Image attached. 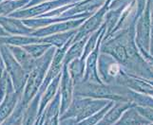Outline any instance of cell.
Instances as JSON below:
<instances>
[{
    "instance_id": "8",
    "label": "cell",
    "mask_w": 153,
    "mask_h": 125,
    "mask_svg": "<svg viewBox=\"0 0 153 125\" xmlns=\"http://www.w3.org/2000/svg\"><path fill=\"white\" fill-rule=\"evenodd\" d=\"M22 96V91L14 90L13 92H8L6 96L0 102V124H2L10 113L13 111L19 100Z\"/></svg>"
},
{
    "instance_id": "17",
    "label": "cell",
    "mask_w": 153,
    "mask_h": 125,
    "mask_svg": "<svg viewBox=\"0 0 153 125\" xmlns=\"http://www.w3.org/2000/svg\"><path fill=\"white\" fill-rule=\"evenodd\" d=\"M26 104L23 103V101H21V99L19 100L18 103L16 104V106L14 107L13 111L10 113V116L5 119L2 125H13V124H22L23 122V117H24V112L26 109Z\"/></svg>"
},
{
    "instance_id": "1",
    "label": "cell",
    "mask_w": 153,
    "mask_h": 125,
    "mask_svg": "<svg viewBox=\"0 0 153 125\" xmlns=\"http://www.w3.org/2000/svg\"><path fill=\"white\" fill-rule=\"evenodd\" d=\"M55 49V46H51L41 57L34 60L33 67L29 72L27 81H26L25 86L22 91V96H21V101L26 105L37 93L41 83L46 76V73L51 65V59Z\"/></svg>"
},
{
    "instance_id": "10",
    "label": "cell",
    "mask_w": 153,
    "mask_h": 125,
    "mask_svg": "<svg viewBox=\"0 0 153 125\" xmlns=\"http://www.w3.org/2000/svg\"><path fill=\"white\" fill-rule=\"evenodd\" d=\"M9 49L12 52V54L15 58L20 65L27 71L28 73L31 70L34 65V58H33L22 46H8Z\"/></svg>"
},
{
    "instance_id": "23",
    "label": "cell",
    "mask_w": 153,
    "mask_h": 125,
    "mask_svg": "<svg viewBox=\"0 0 153 125\" xmlns=\"http://www.w3.org/2000/svg\"><path fill=\"white\" fill-rule=\"evenodd\" d=\"M6 70V68H5V64H4V60L2 58V55L1 53H0V77H1V75L3 74V72Z\"/></svg>"
},
{
    "instance_id": "6",
    "label": "cell",
    "mask_w": 153,
    "mask_h": 125,
    "mask_svg": "<svg viewBox=\"0 0 153 125\" xmlns=\"http://www.w3.org/2000/svg\"><path fill=\"white\" fill-rule=\"evenodd\" d=\"M61 110V98L60 93L57 91L54 98L47 104L44 111L42 112L36 124L39 125H56L59 124V117Z\"/></svg>"
},
{
    "instance_id": "11",
    "label": "cell",
    "mask_w": 153,
    "mask_h": 125,
    "mask_svg": "<svg viewBox=\"0 0 153 125\" xmlns=\"http://www.w3.org/2000/svg\"><path fill=\"white\" fill-rule=\"evenodd\" d=\"M41 38L31 35H8L0 36V45L24 46L33 43H40Z\"/></svg>"
},
{
    "instance_id": "15",
    "label": "cell",
    "mask_w": 153,
    "mask_h": 125,
    "mask_svg": "<svg viewBox=\"0 0 153 125\" xmlns=\"http://www.w3.org/2000/svg\"><path fill=\"white\" fill-rule=\"evenodd\" d=\"M88 37H84V38L78 40L76 42H73V43L71 44V46H68V49L65 54V58H64L63 64L68 65V62H71L72 60L77 59V58H81L83 51H84V46H85Z\"/></svg>"
},
{
    "instance_id": "14",
    "label": "cell",
    "mask_w": 153,
    "mask_h": 125,
    "mask_svg": "<svg viewBox=\"0 0 153 125\" xmlns=\"http://www.w3.org/2000/svg\"><path fill=\"white\" fill-rule=\"evenodd\" d=\"M68 71L70 74L73 85L83 81L84 74H85V60L81 58H77L72 60L67 65Z\"/></svg>"
},
{
    "instance_id": "22",
    "label": "cell",
    "mask_w": 153,
    "mask_h": 125,
    "mask_svg": "<svg viewBox=\"0 0 153 125\" xmlns=\"http://www.w3.org/2000/svg\"><path fill=\"white\" fill-rule=\"evenodd\" d=\"M45 1H49V0H30L29 3L26 5L24 8H28V7H31V6H34V5H37L40 4L42 2H45Z\"/></svg>"
},
{
    "instance_id": "19",
    "label": "cell",
    "mask_w": 153,
    "mask_h": 125,
    "mask_svg": "<svg viewBox=\"0 0 153 125\" xmlns=\"http://www.w3.org/2000/svg\"><path fill=\"white\" fill-rule=\"evenodd\" d=\"M51 46L50 44L41 43L40 42V43H33V44L26 45V46H22V48L27 51L33 58L36 59L43 55Z\"/></svg>"
},
{
    "instance_id": "21",
    "label": "cell",
    "mask_w": 153,
    "mask_h": 125,
    "mask_svg": "<svg viewBox=\"0 0 153 125\" xmlns=\"http://www.w3.org/2000/svg\"><path fill=\"white\" fill-rule=\"evenodd\" d=\"M105 72L107 73V75L109 77H115L119 74L120 72V66L116 62H109L105 65Z\"/></svg>"
},
{
    "instance_id": "4",
    "label": "cell",
    "mask_w": 153,
    "mask_h": 125,
    "mask_svg": "<svg viewBox=\"0 0 153 125\" xmlns=\"http://www.w3.org/2000/svg\"><path fill=\"white\" fill-rule=\"evenodd\" d=\"M87 18H79V19H71V20H66L62 21V22H57L54 24H51L47 27L41 28L34 29L31 32V36H35V37H45V36L59 33V32H64V31L78 29L81 26V24L85 21Z\"/></svg>"
},
{
    "instance_id": "3",
    "label": "cell",
    "mask_w": 153,
    "mask_h": 125,
    "mask_svg": "<svg viewBox=\"0 0 153 125\" xmlns=\"http://www.w3.org/2000/svg\"><path fill=\"white\" fill-rule=\"evenodd\" d=\"M75 2H78V0H49V1L42 2L40 4L34 5V6H31V7L19 9L17 10H15V12H12L10 15H8V16L19 18V19L38 17L45 14L46 12H50L51 10L65 6V5L73 4Z\"/></svg>"
},
{
    "instance_id": "9",
    "label": "cell",
    "mask_w": 153,
    "mask_h": 125,
    "mask_svg": "<svg viewBox=\"0 0 153 125\" xmlns=\"http://www.w3.org/2000/svg\"><path fill=\"white\" fill-rule=\"evenodd\" d=\"M60 77H61V73L58 76H56L54 79L50 82V85L47 86V88L44 90V92L41 94L40 101H39V109H38L37 121L39 119L42 112L44 111V109L47 106V104H48L52 100V99L54 98V96L56 95V93L58 91V87H59ZM37 121H36V122H37Z\"/></svg>"
},
{
    "instance_id": "24",
    "label": "cell",
    "mask_w": 153,
    "mask_h": 125,
    "mask_svg": "<svg viewBox=\"0 0 153 125\" xmlns=\"http://www.w3.org/2000/svg\"><path fill=\"white\" fill-rule=\"evenodd\" d=\"M8 35H10V34L1 27V26H0V36H8Z\"/></svg>"
},
{
    "instance_id": "16",
    "label": "cell",
    "mask_w": 153,
    "mask_h": 125,
    "mask_svg": "<svg viewBox=\"0 0 153 125\" xmlns=\"http://www.w3.org/2000/svg\"><path fill=\"white\" fill-rule=\"evenodd\" d=\"M30 0H3L0 2V16H8L12 12L24 8Z\"/></svg>"
},
{
    "instance_id": "20",
    "label": "cell",
    "mask_w": 153,
    "mask_h": 125,
    "mask_svg": "<svg viewBox=\"0 0 153 125\" xmlns=\"http://www.w3.org/2000/svg\"><path fill=\"white\" fill-rule=\"evenodd\" d=\"M14 91V87L13 85V82L8 74V72L5 70L3 74L0 77V102L6 96L8 92Z\"/></svg>"
},
{
    "instance_id": "5",
    "label": "cell",
    "mask_w": 153,
    "mask_h": 125,
    "mask_svg": "<svg viewBox=\"0 0 153 125\" xmlns=\"http://www.w3.org/2000/svg\"><path fill=\"white\" fill-rule=\"evenodd\" d=\"M73 89H74V85H73V82L68 74L67 65H64L61 72L59 87H58V91L60 93L61 98L60 115L64 113L67 110V108L70 106L73 99Z\"/></svg>"
},
{
    "instance_id": "7",
    "label": "cell",
    "mask_w": 153,
    "mask_h": 125,
    "mask_svg": "<svg viewBox=\"0 0 153 125\" xmlns=\"http://www.w3.org/2000/svg\"><path fill=\"white\" fill-rule=\"evenodd\" d=\"M0 26L10 35H30L34 30L27 27L22 19L10 16H0Z\"/></svg>"
},
{
    "instance_id": "13",
    "label": "cell",
    "mask_w": 153,
    "mask_h": 125,
    "mask_svg": "<svg viewBox=\"0 0 153 125\" xmlns=\"http://www.w3.org/2000/svg\"><path fill=\"white\" fill-rule=\"evenodd\" d=\"M76 30L77 29L45 36V37L41 38V43L50 44L51 46H55V48H61L62 46H64L68 40L74 36V34L76 33Z\"/></svg>"
},
{
    "instance_id": "18",
    "label": "cell",
    "mask_w": 153,
    "mask_h": 125,
    "mask_svg": "<svg viewBox=\"0 0 153 125\" xmlns=\"http://www.w3.org/2000/svg\"><path fill=\"white\" fill-rule=\"evenodd\" d=\"M102 105H103V103L101 101H92L91 99L89 98L88 101L86 103V105L84 106L83 110L81 111V113L75 118V124H78L80 121H82L83 119L92 116L94 113H96L99 110V108Z\"/></svg>"
},
{
    "instance_id": "25",
    "label": "cell",
    "mask_w": 153,
    "mask_h": 125,
    "mask_svg": "<svg viewBox=\"0 0 153 125\" xmlns=\"http://www.w3.org/2000/svg\"><path fill=\"white\" fill-rule=\"evenodd\" d=\"M3 1V0H0V2H2Z\"/></svg>"
},
{
    "instance_id": "12",
    "label": "cell",
    "mask_w": 153,
    "mask_h": 125,
    "mask_svg": "<svg viewBox=\"0 0 153 125\" xmlns=\"http://www.w3.org/2000/svg\"><path fill=\"white\" fill-rule=\"evenodd\" d=\"M41 93L37 91L35 96L31 99L30 101L27 104L24 112L23 122L22 124H35L37 121L38 109H39V101H40Z\"/></svg>"
},
{
    "instance_id": "2",
    "label": "cell",
    "mask_w": 153,
    "mask_h": 125,
    "mask_svg": "<svg viewBox=\"0 0 153 125\" xmlns=\"http://www.w3.org/2000/svg\"><path fill=\"white\" fill-rule=\"evenodd\" d=\"M0 53L4 60L5 68L13 82L14 90L23 91L29 73L15 60L7 45H0Z\"/></svg>"
}]
</instances>
